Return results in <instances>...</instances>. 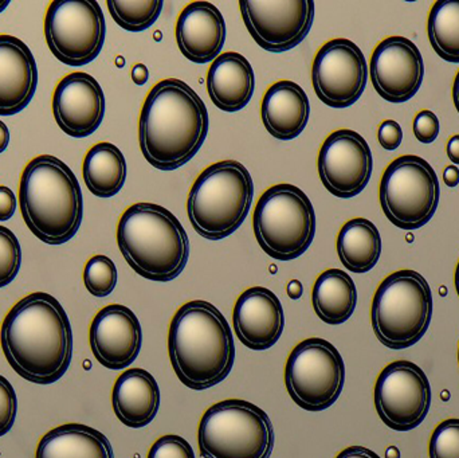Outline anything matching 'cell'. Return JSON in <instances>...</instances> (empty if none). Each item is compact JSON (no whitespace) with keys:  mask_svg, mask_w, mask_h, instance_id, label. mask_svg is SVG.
I'll return each mask as SVG.
<instances>
[{"mask_svg":"<svg viewBox=\"0 0 459 458\" xmlns=\"http://www.w3.org/2000/svg\"><path fill=\"white\" fill-rule=\"evenodd\" d=\"M89 343L97 362L105 368H128L142 351V324L128 307L110 304L94 316Z\"/></svg>","mask_w":459,"mask_h":458,"instance_id":"19","label":"cell"},{"mask_svg":"<svg viewBox=\"0 0 459 458\" xmlns=\"http://www.w3.org/2000/svg\"><path fill=\"white\" fill-rule=\"evenodd\" d=\"M198 444L204 458H270L274 428L269 416L254 403L226 400L204 411Z\"/></svg>","mask_w":459,"mask_h":458,"instance_id":"9","label":"cell"},{"mask_svg":"<svg viewBox=\"0 0 459 458\" xmlns=\"http://www.w3.org/2000/svg\"><path fill=\"white\" fill-rule=\"evenodd\" d=\"M336 458H382L379 454H375L371 449L364 448V446H350L340 452Z\"/></svg>","mask_w":459,"mask_h":458,"instance_id":"40","label":"cell"},{"mask_svg":"<svg viewBox=\"0 0 459 458\" xmlns=\"http://www.w3.org/2000/svg\"><path fill=\"white\" fill-rule=\"evenodd\" d=\"M22 265V247L15 234L0 226V288L7 287L18 276Z\"/></svg>","mask_w":459,"mask_h":458,"instance_id":"33","label":"cell"},{"mask_svg":"<svg viewBox=\"0 0 459 458\" xmlns=\"http://www.w3.org/2000/svg\"><path fill=\"white\" fill-rule=\"evenodd\" d=\"M453 101H455V108H457L459 113V72L455 78V83H453Z\"/></svg>","mask_w":459,"mask_h":458,"instance_id":"46","label":"cell"},{"mask_svg":"<svg viewBox=\"0 0 459 458\" xmlns=\"http://www.w3.org/2000/svg\"><path fill=\"white\" fill-rule=\"evenodd\" d=\"M445 185L447 187L455 188L459 185V169L457 166H449L444 171Z\"/></svg>","mask_w":459,"mask_h":458,"instance_id":"42","label":"cell"},{"mask_svg":"<svg viewBox=\"0 0 459 458\" xmlns=\"http://www.w3.org/2000/svg\"><path fill=\"white\" fill-rule=\"evenodd\" d=\"M8 5H10V2H8V0H4V2H0V13H2L3 11H4L5 8L8 7Z\"/></svg>","mask_w":459,"mask_h":458,"instance_id":"48","label":"cell"},{"mask_svg":"<svg viewBox=\"0 0 459 458\" xmlns=\"http://www.w3.org/2000/svg\"><path fill=\"white\" fill-rule=\"evenodd\" d=\"M147 458H196L193 446L187 440L177 435H167L159 438Z\"/></svg>","mask_w":459,"mask_h":458,"instance_id":"35","label":"cell"},{"mask_svg":"<svg viewBox=\"0 0 459 458\" xmlns=\"http://www.w3.org/2000/svg\"><path fill=\"white\" fill-rule=\"evenodd\" d=\"M15 194L5 186H0V222L11 220L13 215L15 214Z\"/></svg>","mask_w":459,"mask_h":458,"instance_id":"39","label":"cell"},{"mask_svg":"<svg viewBox=\"0 0 459 458\" xmlns=\"http://www.w3.org/2000/svg\"><path fill=\"white\" fill-rule=\"evenodd\" d=\"M318 175L324 187L337 198L350 199L363 193L374 169L367 140L352 129L332 132L318 152Z\"/></svg>","mask_w":459,"mask_h":458,"instance_id":"16","label":"cell"},{"mask_svg":"<svg viewBox=\"0 0 459 458\" xmlns=\"http://www.w3.org/2000/svg\"><path fill=\"white\" fill-rule=\"evenodd\" d=\"M439 198L436 169L420 156H399L383 172L380 204L388 220L402 230L428 225L438 210Z\"/></svg>","mask_w":459,"mask_h":458,"instance_id":"10","label":"cell"},{"mask_svg":"<svg viewBox=\"0 0 459 458\" xmlns=\"http://www.w3.org/2000/svg\"><path fill=\"white\" fill-rule=\"evenodd\" d=\"M377 140L385 150L395 151L401 147L403 140V131L401 124L394 120H385L380 124L377 131Z\"/></svg>","mask_w":459,"mask_h":458,"instance_id":"38","label":"cell"},{"mask_svg":"<svg viewBox=\"0 0 459 458\" xmlns=\"http://www.w3.org/2000/svg\"><path fill=\"white\" fill-rule=\"evenodd\" d=\"M82 177L93 195H117L126 180V161L120 148L108 142L94 144L83 158Z\"/></svg>","mask_w":459,"mask_h":458,"instance_id":"29","label":"cell"},{"mask_svg":"<svg viewBox=\"0 0 459 458\" xmlns=\"http://www.w3.org/2000/svg\"><path fill=\"white\" fill-rule=\"evenodd\" d=\"M458 365H459V347H458Z\"/></svg>","mask_w":459,"mask_h":458,"instance_id":"49","label":"cell"},{"mask_svg":"<svg viewBox=\"0 0 459 458\" xmlns=\"http://www.w3.org/2000/svg\"><path fill=\"white\" fill-rule=\"evenodd\" d=\"M226 22L220 8L209 2L186 5L177 22V43L188 61L207 64L221 56L226 42Z\"/></svg>","mask_w":459,"mask_h":458,"instance_id":"21","label":"cell"},{"mask_svg":"<svg viewBox=\"0 0 459 458\" xmlns=\"http://www.w3.org/2000/svg\"><path fill=\"white\" fill-rule=\"evenodd\" d=\"M117 245L128 265L151 281L177 279L190 257V239L185 228L160 204L128 207L118 220Z\"/></svg>","mask_w":459,"mask_h":458,"instance_id":"5","label":"cell"},{"mask_svg":"<svg viewBox=\"0 0 459 458\" xmlns=\"http://www.w3.org/2000/svg\"><path fill=\"white\" fill-rule=\"evenodd\" d=\"M312 304L321 322L344 324L358 306V289L352 277L340 269L323 272L313 285Z\"/></svg>","mask_w":459,"mask_h":458,"instance_id":"27","label":"cell"},{"mask_svg":"<svg viewBox=\"0 0 459 458\" xmlns=\"http://www.w3.org/2000/svg\"><path fill=\"white\" fill-rule=\"evenodd\" d=\"M0 344L5 359L19 376L35 385L56 384L72 363L69 316L53 296L31 293L5 315Z\"/></svg>","mask_w":459,"mask_h":458,"instance_id":"1","label":"cell"},{"mask_svg":"<svg viewBox=\"0 0 459 458\" xmlns=\"http://www.w3.org/2000/svg\"><path fill=\"white\" fill-rule=\"evenodd\" d=\"M116 417L131 429L150 425L160 409V389L152 374L144 368L124 371L112 390Z\"/></svg>","mask_w":459,"mask_h":458,"instance_id":"24","label":"cell"},{"mask_svg":"<svg viewBox=\"0 0 459 458\" xmlns=\"http://www.w3.org/2000/svg\"><path fill=\"white\" fill-rule=\"evenodd\" d=\"M239 8L256 45L272 53L299 46L315 21L312 0H240Z\"/></svg>","mask_w":459,"mask_h":458,"instance_id":"15","label":"cell"},{"mask_svg":"<svg viewBox=\"0 0 459 458\" xmlns=\"http://www.w3.org/2000/svg\"><path fill=\"white\" fill-rule=\"evenodd\" d=\"M169 354L175 374L188 389L204 392L217 386L235 362L228 319L209 301H188L169 324Z\"/></svg>","mask_w":459,"mask_h":458,"instance_id":"3","label":"cell"},{"mask_svg":"<svg viewBox=\"0 0 459 458\" xmlns=\"http://www.w3.org/2000/svg\"><path fill=\"white\" fill-rule=\"evenodd\" d=\"M117 268L109 257L93 255L83 269V284L94 298H107L117 285Z\"/></svg>","mask_w":459,"mask_h":458,"instance_id":"32","label":"cell"},{"mask_svg":"<svg viewBox=\"0 0 459 458\" xmlns=\"http://www.w3.org/2000/svg\"><path fill=\"white\" fill-rule=\"evenodd\" d=\"M209 128V110L204 99L183 81L167 78L151 89L143 104L140 148L151 166L175 171L195 158Z\"/></svg>","mask_w":459,"mask_h":458,"instance_id":"2","label":"cell"},{"mask_svg":"<svg viewBox=\"0 0 459 458\" xmlns=\"http://www.w3.org/2000/svg\"><path fill=\"white\" fill-rule=\"evenodd\" d=\"M253 198L248 169L240 161H218L194 182L187 199L188 220L199 236L221 241L242 226Z\"/></svg>","mask_w":459,"mask_h":458,"instance_id":"6","label":"cell"},{"mask_svg":"<svg viewBox=\"0 0 459 458\" xmlns=\"http://www.w3.org/2000/svg\"><path fill=\"white\" fill-rule=\"evenodd\" d=\"M253 229L267 255L277 261L296 260L305 255L315 239V207L297 186H273L256 202Z\"/></svg>","mask_w":459,"mask_h":458,"instance_id":"8","label":"cell"},{"mask_svg":"<svg viewBox=\"0 0 459 458\" xmlns=\"http://www.w3.org/2000/svg\"><path fill=\"white\" fill-rule=\"evenodd\" d=\"M415 137L423 144H431L436 142L441 131V124H439L438 116L431 110H420L414 118L412 124Z\"/></svg>","mask_w":459,"mask_h":458,"instance_id":"37","label":"cell"},{"mask_svg":"<svg viewBox=\"0 0 459 458\" xmlns=\"http://www.w3.org/2000/svg\"><path fill=\"white\" fill-rule=\"evenodd\" d=\"M446 152L450 160H452L455 166H459V134H455V136L450 137L446 145Z\"/></svg>","mask_w":459,"mask_h":458,"instance_id":"41","label":"cell"},{"mask_svg":"<svg viewBox=\"0 0 459 458\" xmlns=\"http://www.w3.org/2000/svg\"><path fill=\"white\" fill-rule=\"evenodd\" d=\"M19 203L27 228L48 245L66 244L82 223L80 182L56 156H37L26 164L19 182Z\"/></svg>","mask_w":459,"mask_h":458,"instance_id":"4","label":"cell"},{"mask_svg":"<svg viewBox=\"0 0 459 458\" xmlns=\"http://www.w3.org/2000/svg\"><path fill=\"white\" fill-rule=\"evenodd\" d=\"M10 144V129L3 121H0V153L4 152Z\"/></svg>","mask_w":459,"mask_h":458,"instance_id":"45","label":"cell"},{"mask_svg":"<svg viewBox=\"0 0 459 458\" xmlns=\"http://www.w3.org/2000/svg\"><path fill=\"white\" fill-rule=\"evenodd\" d=\"M113 21L126 31L140 32L155 24L163 11V0H108Z\"/></svg>","mask_w":459,"mask_h":458,"instance_id":"31","label":"cell"},{"mask_svg":"<svg viewBox=\"0 0 459 458\" xmlns=\"http://www.w3.org/2000/svg\"><path fill=\"white\" fill-rule=\"evenodd\" d=\"M433 292L428 280L403 269L385 277L372 300V328L377 341L391 350L415 346L433 319Z\"/></svg>","mask_w":459,"mask_h":458,"instance_id":"7","label":"cell"},{"mask_svg":"<svg viewBox=\"0 0 459 458\" xmlns=\"http://www.w3.org/2000/svg\"><path fill=\"white\" fill-rule=\"evenodd\" d=\"M374 398L380 419L390 429L410 432L425 421L430 410V382L420 366L396 360L377 376Z\"/></svg>","mask_w":459,"mask_h":458,"instance_id":"13","label":"cell"},{"mask_svg":"<svg viewBox=\"0 0 459 458\" xmlns=\"http://www.w3.org/2000/svg\"><path fill=\"white\" fill-rule=\"evenodd\" d=\"M302 292H304V288H302V284L299 281V280H293V281L289 282V298H293V300H299V298L302 296Z\"/></svg>","mask_w":459,"mask_h":458,"instance_id":"44","label":"cell"},{"mask_svg":"<svg viewBox=\"0 0 459 458\" xmlns=\"http://www.w3.org/2000/svg\"><path fill=\"white\" fill-rule=\"evenodd\" d=\"M35 458H115L107 436L82 424L54 428L40 438Z\"/></svg>","mask_w":459,"mask_h":458,"instance_id":"26","label":"cell"},{"mask_svg":"<svg viewBox=\"0 0 459 458\" xmlns=\"http://www.w3.org/2000/svg\"><path fill=\"white\" fill-rule=\"evenodd\" d=\"M261 117L273 137L283 142L294 140L305 131L309 121V97L299 83L278 81L264 93Z\"/></svg>","mask_w":459,"mask_h":458,"instance_id":"23","label":"cell"},{"mask_svg":"<svg viewBox=\"0 0 459 458\" xmlns=\"http://www.w3.org/2000/svg\"><path fill=\"white\" fill-rule=\"evenodd\" d=\"M18 414V397L7 378L0 376V437L10 433Z\"/></svg>","mask_w":459,"mask_h":458,"instance_id":"36","label":"cell"},{"mask_svg":"<svg viewBox=\"0 0 459 458\" xmlns=\"http://www.w3.org/2000/svg\"><path fill=\"white\" fill-rule=\"evenodd\" d=\"M38 86V67L26 43L0 34V116H13L31 102Z\"/></svg>","mask_w":459,"mask_h":458,"instance_id":"22","label":"cell"},{"mask_svg":"<svg viewBox=\"0 0 459 458\" xmlns=\"http://www.w3.org/2000/svg\"><path fill=\"white\" fill-rule=\"evenodd\" d=\"M369 75L375 91L385 101L403 104L422 86L425 62L412 40L388 37L375 48L369 62Z\"/></svg>","mask_w":459,"mask_h":458,"instance_id":"17","label":"cell"},{"mask_svg":"<svg viewBox=\"0 0 459 458\" xmlns=\"http://www.w3.org/2000/svg\"><path fill=\"white\" fill-rule=\"evenodd\" d=\"M429 40L444 61L459 64V0H438L429 13Z\"/></svg>","mask_w":459,"mask_h":458,"instance_id":"30","label":"cell"},{"mask_svg":"<svg viewBox=\"0 0 459 458\" xmlns=\"http://www.w3.org/2000/svg\"><path fill=\"white\" fill-rule=\"evenodd\" d=\"M285 385L299 408L313 413L326 410L344 389V359L325 339H305L289 355Z\"/></svg>","mask_w":459,"mask_h":458,"instance_id":"11","label":"cell"},{"mask_svg":"<svg viewBox=\"0 0 459 458\" xmlns=\"http://www.w3.org/2000/svg\"><path fill=\"white\" fill-rule=\"evenodd\" d=\"M255 75L247 58L235 51L222 53L207 73V91L215 107L223 112H239L251 101Z\"/></svg>","mask_w":459,"mask_h":458,"instance_id":"25","label":"cell"},{"mask_svg":"<svg viewBox=\"0 0 459 458\" xmlns=\"http://www.w3.org/2000/svg\"><path fill=\"white\" fill-rule=\"evenodd\" d=\"M368 73L360 48L352 40L336 38L324 43L316 54L312 66L313 89L324 104L344 109L363 96Z\"/></svg>","mask_w":459,"mask_h":458,"instance_id":"14","label":"cell"},{"mask_svg":"<svg viewBox=\"0 0 459 458\" xmlns=\"http://www.w3.org/2000/svg\"><path fill=\"white\" fill-rule=\"evenodd\" d=\"M107 37L96 0H56L45 15V38L53 56L67 66H85L101 53Z\"/></svg>","mask_w":459,"mask_h":458,"instance_id":"12","label":"cell"},{"mask_svg":"<svg viewBox=\"0 0 459 458\" xmlns=\"http://www.w3.org/2000/svg\"><path fill=\"white\" fill-rule=\"evenodd\" d=\"M105 94L93 75L83 72L65 75L53 93V115L67 136H91L104 120Z\"/></svg>","mask_w":459,"mask_h":458,"instance_id":"18","label":"cell"},{"mask_svg":"<svg viewBox=\"0 0 459 458\" xmlns=\"http://www.w3.org/2000/svg\"><path fill=\"white\" fill-rule=\"evenodd\" d=\"M337 255L352 273H368L382 255V237L374 222L353 218L344 223L337 236Z\"/></svg>","mask_w":459,"mask_h":458,"instance_id":"28","label":"cell"},{"mask_svg":"<svg viewBox=\"0 0 459 458\" xmlns=\"http://www.w3.org/2000/svg\"><path fill=\"white\" fill-rule=\"evenodd\" d=\"M430 458H459V419L441 422L429 444Z\"/></svg>","mask_w":459,"mask_h":458,"instance_id":"34","label":"cell"},{"mask_svg":"<svg viewBox=\"0 0 459 458\" xmlns=\"http://www.w3.org/2000/svg\"><path fill=\"white\" fill-rule=\"evenodd\" d=\"M232 325L240 343L247 349L253 351L272 349L285 328L282 304L267 288H248L235 303Z\"/></svg>","mask_w":459,"mask_h":458,"instance_id":"20","label":"cell"},{"mask_svg":"<svg viewBox=\"0 0 459 458\" xmlns=\"http://www.w3.org/2000/svg\"><path fill=\"white\" fill-rule=\"evenodd\" d=\"M148 77H150V73H148V69L144 65H136L134 70H132V78H134V82L136 85H144L148 81Z\"/></svg>","mask_w":459,"mask_h":458,"instance_id":"43","label":"cell"},{"mask_svg":"<svg viewBox=\"0 0 459 458\" xmlns=\"http://www.w3.org/2000/svg\"><path fill=\"white\" fill-rule=\"evenodd\" d=\"M455 289H457V293L459 296V261L457 264V268H455Z\"/></svg>","mask_w":459,"mask_h":458,"instance_id":"47","label":"cell"}]
</instances>
